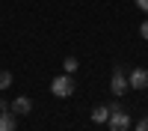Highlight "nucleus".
<instances>
[{"label":"nucleus","instance_id":"1a4fd4ad","mask_svg":"<svg viewBox=\"0 0 148 131\" xmlns=\"http://www.w3.org/2000/svg\"><path fill=\"white\" fill-rule=\"evenodd\" d=\"M6 87H12V75L9 71H0V89H6Z\"/></svg>","mask_w":148,"mask_h":131},{"label":"nucleus","instance_id":"20e7f679","mask_svg":"<svg viewBox=\"0 0 148 131\" xmlns=\"http://www.w3.org/2000/svg\"><path fill=\"white\" fill-rule=\"evenodd\" d=\"M130 89H148V69H133L127 75Z\"/></svg>","mask_w":148,"mask_h":131},{"label":"nucleus","instance_id":"9d476101","mask_svg":"<svg viewBox=\"0 0 148 131\" xmlns=\"http://www.w3.org/2000/svg\"><path fill=\"white\" fill-rule=\"evenodd\" d=\"M136 131H148V116H145V119H139V122H136Z\"/></svg>","mask_w":148,"mask_h":131},{"label":"nucleus","instance_id":"423d86ee","mask_svg":"<svg viewBox=\"0 0 148 131\" xmlns=\"http://www.w3.org/2000/svg\"><path fill=\"white\" fill-rule=\"evenodd\" d=\"M18 122H15V113L12 110H0V131H15Z\"/></svg>","mask_w":148,"mask_h":131},{"label":"nucleus","instance_id":"f03ea898","mask_svg":"<svg viewBox=\"0 0 148 131\" xmlns=\"http://www.w3.org/2000/svg\"><path fill=\"white\" fill-rule=\"evenodd\" d=\"M51 92L56 95V98H68V95L74 92V78L68 75V71H65V75H56L51 80Z\"/></svg>","mask_w":148,"mask_h":131},{"label":"nucleus","instance_id":"7ed1b4c3","mask_svg":"<svg viewBox=\"0 0 148 131\" xmlns=\"http://www.w3.org/2000/svg\"><path fill=\"white\" fill-rule=\"evenodd\" d=\"M110 89H113V95H119V98H121V95H125V92L130 89V83H127V75H125L121 69H116V71H113V80H110Z\"/></svg>","mask_w":148,"mask_h":131},{"label":"nucleus","instance_id":"0eeeda50","mask_svg":"<svg viewBox=\"0 0 148 131\" xmlns=\"http://www.w3.org/2000/svg\"><path fill=\"white\" fill-rule=\"evenodd\" d=\"M107 119H110V107H95V110H92V122H107Z\"/></svg>","mask_w":148,"mask_h":131},{"label":"nucleus","instance_id":"f8f14e48","mask_svg":"<svg viewBox=\"0 0 148 131\" xmlns=\"http://www.w3.org/2000/svg\"><path fill=\"white\" fill-rule=\"evenodd\" d=\"M133 3H136V6L142 9V12H148V0H133Z\"/></svg>","mask_w":148,"mask_h":131},{"label":"nucleus","instance_id":"f257e3e1","mask_svg":"<svg viewBox=\"0 0 148 131\" xmlns=\"http://www.w3.org/2000/svg\"><path fill=\"white\" fill-rule=\"evenodd\" d=\"M107 128H110V131H127V128H130V116L121 110L119 104H110V119H107Z\"/></svg>","mask_w":148,"mask_h":131},{"label":"nucleus","instance_id":"6e6552de","mask_svg":"<svg viewBox=\"0 0 148 131\" xmlns=\"http://www.w3.org/2000/svg\"><path fill=\"white\" fill-rule=\"evenodd\" d=\"M62 66H65V71H68V75H74L80 63H77V57H65V63H62Z\"/></svg>","mask_w":148,"mask_h":131},{"label":"nucleus","instance_id":"39448f33","mask_svg":"<svg viewBox=\"0 0 148 131\" xmlns=\"http://www.w3.org/2000/svg\"><path fill=\"white\" fill-rule=\"evenodd\" d=\"M9 110L15 113V116H24V113H30V110H33V101L27 98V95H18V98H12Z\"/></svg>","mask_w":148,"mask_h":131},{"label":"nucleus","instance_id":"9b49d317","mask_svg":"<svg viewBox=\"0 0 148 131\" xmlns=\"http://www.w3.org/2000/svg\"><path fill=\"white\" fill-rule=\"evenodd\" d=\"M139 36H142V39H148V21H142V27H139Z\"/></svg>","mask_w":148,"mask_h":131}]
</instances>
